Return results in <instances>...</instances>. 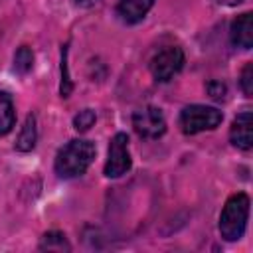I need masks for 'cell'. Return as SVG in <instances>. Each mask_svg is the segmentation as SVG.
Returning a JSON list of instances; mask_svg holds the SVG:
<instances>
[{"label": "cell", "mask_w": 253, "mask_h": 253, "mask_svg": "<svg viewBox=\"0 0 253 253\" xmlns=\"http://www.w3.org/2000/svg\"><path fill=\"white\" fill-rule=\"evenodd\" d=\"M95 144L87 138H73L69 140L65 146L59 148L53 168L55 174L63 180L69 178H77L81 174H85V170L91 166V162L95 160Z\"/></svg>", "instance_id": "1"}, {"label": "cell", "mask_w": 253, "mask_h": 253, "mask_svg": "<svg viewBox=\"0 0 253 253\" xmlns=\"http://www.w3.org/2000/svg\"><path fill=\"white\" fill-rule=\"evenodd\" d=\"M249 196L245 192H237L229 196L221 213H219V233L225 241H237L243 237L249 217Z\"/></svg>", "instance_id": "2"}, {"label": "cell", "mask_w": 253, "mask_h": 253, "mask_svg": "<svg viewBox=\"0 0 253 253\" xmlns=\"http://www.w3.org/2000/svg\"><path fill=\"white\" fill-rule=\"evenodd\" d=\"M221 121H223V113L208 105H188L180 113V128L184 134L213 130L221 125Z\"/></svg>", "instance_id": "3"}, {"label": "cell", "mask_w": 253, "mask_h": 253, "mask_svg": "<svg viewBox=\"0 0 253 253\" xmlns=\"http://www.w3.org/2000/svg\"><path fill=\"white\" fill-rule=\"evenodd\" d=\"M184 67V51L178 45H166L150 59V73L156 81H170Z\"/></svg>", "instance_id": "4"}, {"label": "cell", "mask_w": 253, "mask_h": 253, "mask_svg": "<svg viewBox=\"0 0 253 253\" xmlns=\"http://www.w3.org/2000/svg\"><path fill=\"white\" fill-rule=\"evenodd\" d=\"M132 166L130 150H128V136L125 132H117L111 138L109 144V154L105 162V176L107 178H119L126 174Z\"/></svg>", "instance_id": "5"}, {"label": "cell", "mask_w": 253, "mask_h": 253, "mask_svg": "<svg viewBox=\"0 0 253 253\" xmlns=\"http://www.w3.org/2000/svg\"><path fill=\"white\" fill-rule=\"evenodd\" d=\"M132 126L142 138H158L166 132V119L158 107L146 105L132 113Z\"/></svg>", "instance_id": "6"}, {"label": "cell", "mask_w": 253, "mask_h": 253, "mask_svg": "<svg viewBox=\"0 0 253 253\" xmlns=\"http://www.w3.org/2000/svg\"><path fill=\"white\" fill-rule=\"evenodd\" d=\"M229 140L239 150H251L253 146V117L249 111L239 113L229 128Z\"/></svg>", "instance_id": "7"}, {"label": "cell", "mask_w": 253, "mask_h": 253, "mask_svg": "<svg viewBox=\"0 0 253 253\" xmlns=\"http://www.w3.org/2000/svg\"><path fill=\"white\" fill-rule=\"evenodd\" d=\"M229 36H231L233 45H237L241 49H251L253 47V14L243 12L241 16H237L231 22Z\"/></svg>", "instance_id": "8"}, {"label": "cell", "mask_w": 253, "mask_h": 253, "mask_svg": "<svg viewBox=\"0 0 253 253\" xmlns=\"http://www.w3.org/2000/svg\"><path fill=\"white\" fill-rule=\"evenodd\" d=\"M154 6V0H119L117 12L123 22L126 24H138L148 10Z\"/></svg>", "instance_id": "9"}, {"label": "cell", "mask_w": 253, "mask_h": 253, "mask_svg": "<svg viewBox=\"0 0 253 253\" xmlns=\"http://www.w3.org/2000/svg\"><path fill=\"white\" fill-rule=\"evenodd\" d=\"M36 140H38V126H36V115H28L26 121H24V126L16 138V150L20 152H30L34 146H36Z\"/></svg>", "instance_id": "10"}, {"label": "cell", "mask_w": 253, "mask_h": 253, "mask_svg": "<svg viewBox=\"0 0 253 253\" xmlns=\"http://www.w3.org/2000/svg\"><path fill=\"white\" fill-rule=\"evenodd\" d=\"M16 125L14 101L6 91H0V136L8 134Z\"/></svg>", "instance_id": "11"}, {"label": "cell", "mask_w": 253, "mask_h": 253, "mask_svg": "<svg viewBox=\"0 0 253 253\" xmlns=\"http://www.w3.org/2000/svg\"><path fill=\"white\" fill-rule=\"evenodd\" d=\"M38 249L40 251H57V253H63V251H71V243L67 241V237H65L63 231H47L40 239Z\"/></svg>", "instance_id": "12"}, {"label": "cell", "mask_w": 253, "mask_h": 253, "mask_svg": "<svg viewBox=\"0 0 253 253\" xmlns=\"http://www.w3.org/2000/svg\"><path fill=\"white\" fill-rule=\"evenodd\" d=\"M32 67H34V51L28 45L18 47L16 53H14V69L20 75H26V73L32 71Z\"/></svg>", "instance_id": "13"}, {"label": "cell", "mask_w": 253, "mask_h": 253, "mask_svg": "<svg viewBox=\"0 0 253 253\" xmlns=\"http://www.w3.org/2000/svg\"><path fill=\"white\" fill-rule=\"evenodd\" d=\"M97 121V115L93 109H81L75 117H73V128L77 132H87Z\"/></svg>", "instance_id": "14"}, {"label": "cell", "mask_w": 253, "mask_h": 253, "mask_svg": "<svg viewBox=\"0 0 253 253\" xmlns=\"http://www.w3.org/2000/svg\"><path fill=\"white\" fill-rule=\"evenodd\" d=\"M67 43L61 47V87H59V93L61 97H69L71 89H73V83H71V75H69V65H67Z\"/></svg>", "instance_id": "15"}, {"label": "cell", "mask_w": 253, "mask_h": 253, "mask_svg": "<svg viewBox=\"0 0 253 253\" xmlns=\"http://www.w3.org/2000/svg\"><path fill=\"white\" fill-rule=\"evenodd\" d=\"M239 85H241V91H243L247 97L253 95V63H251V61L245 63V67H243V71H241Z\"/></svg>", "instance_id": "16"}, {"label": "cell", "mask_w": 253, "mask_h": 253, "mask_svg": "<svg viewBox=\"0 0 253 253\" xmlns=\"http://www.w3.org/2000/svg\"><path fill=\"white\" fill-rule=\"evenodd\" d=\"M206 91H208V95H210L211 99H215V101H221V99L225 97V93H227L225 85H223L221 81H215V79L208 81V85H206Z\"/></svg>", "instance_id": "17"}, {"label": "cell", "mask_w": 253, "mask_h": 253, "mask_svg": "<svg viewBox=\"0 0 253 253\" xmlns=\"http://www.w3.org/2000/svg\"><path fill=\"white\" fill-rule=\"evenodd\" d=\"M77 6H85V8H89V6H95L99 0H73Z\"/></svg>", "instance_id": "18"}, {"label": "cell", "mask_w": 253, "mask_h": 253, "mask_svg": "<svg viewBox=\"0 0 253 253\" xmlns=\"http://www.w3.org/2000/svg\"><path fill=\"white\" fill-rule=\"evenodd\" d=\"M219 2H225V4H239L241 0H219Z\"/></svg>", "instance_id": "19"}]
</instances>
